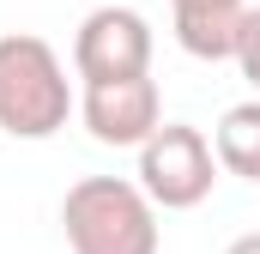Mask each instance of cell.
Here are the masks:
<instances>
[{"label":"cell","mask_w":260,"mask_h":254,"mask_svg":"<svg viewBox=\"0 0 260 254\" xmlns=\"http://www.w3.org/2000/svg\"><path fill=\"white\" fill-rule=\"evenodd\" d=\"M61 230L73 254H157V206L127 176H85L61 200Z\"/></svg>","instance_id":"6da1fadb"},{"label":"cell","mask_w":260,"mask_h":254,"mask_svg":"<svg viewBox=\"0 0 260 254\" xmlns=\"http://www.w3.org/2000/svg\"><path fill=\"white\" fill-rule=\"evenodd\" d=\"M242 0H176V43L194 61H236L242 43Z\"/></svg>","instance_id":"8992f818"},{"label":"cell","mask_w":260,"mask_h":254,"mask_svg":"<svg viewBox=\"0 0 260 254\" xmlns=\"http://www.w3.org/2000/svg\"><path fill=\"white\" fill-rule=\"evenodd\" d=\"M73 109L79 103H73V79H67L61 55L30 30L0 37V133L55 139Z\"/></svg>","instance_id":"7a4b0ae2"},{"label":"cell","mask_w":260,"mask_h":254,"mask_svg":"<svg viewBox=\"0 0 260 254\" xmlns=\"http://www.w3.org/2000/svg\"><path fill=\"white\" fill-rule=\"evenodd\" d=\"M79 121L97 145H145L151 127L164 121V97L151 73H121V79H85Z\"/></svg>","instance_id":"277c9868"},{"label":"cell","mask_w":260,"mask_h":254,"mask_svg":"<svg viewBox=\"0 0 260 254\" xmlns=\"http://www.w3.org/2000/svg\"><path fill=\"white\" fill-rule=\"evenodd\" d=\"M236 67H242V79L260 91V6H248V18H242V43H236Z\"/></svg>","instance_id":"ba28073f"},{"label":"cell","mask_w":260,"mask_h":254,"mask_svg":"<svg viewBox=\"0 0 260 254\" xmlns=\"http://www.w3.org/2000/svg\"><path fill=\"white\" fill-rule=\"evenodd\" d=\"M224 254H260V230H248V236H236Z\"/></svg>","instance_id":"9c48e42d"},{"label":"cell","mask_w":260,"mask_h":254,"mask_svg":"<svg viewBox=\"0 0 260 254\" xmlns=\"http://www.w3.org/2000/svg\"><path fill=\"white\" fill-rule=\"evenodd\" d=\"M151 24L133 6H97L85 12L79 37H73V73L79 79H121V73H151Z\"/></svg>","instance_id":"5b68a950"},{"label":"cell","mask_w":260,"mask_h":254,"mask_svg":"<svg viewBox=\"0 0 260 254\" xmlns=\"http://www.w3.org/2000/svg\"><path fill=\"white\" fill-rule=\"evenodd\" d=\"M212 151H218V164H224L230 176L260 182V97L224 109V121L212 127Z\"/></svg>","instance_id":"52a82bcc"},{"label":"cell","mask_w":260,"mask_h":254,"mask_svg":"<svg viewBox=\"0 0 260 254\" xmlns=\"http://www.w3.org/2000/svg\"><path fill=\"white\" fill-rule=\"evenodd\" d=\"M218 170L224 164H218L212 139L188 121H157L151 139L139 145V188L151 194V206H164V212H194L212 194Z\"/></svg>","instance_id":"3957f363"}]
</instances>
